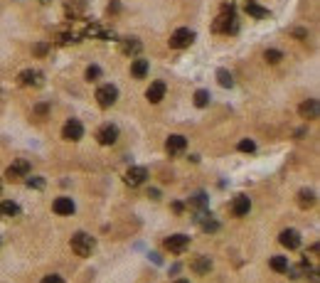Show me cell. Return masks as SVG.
Returning a JSON list of instances; mask_svg holds the SVG:
<instances>
[{"label": "cell", "mask_w": 320, "mask_h": 283, "mask_svg": "<svg viewBox=\"0 0 320 283\" xmlns=\"http://www.w3.org/2000/svg\"><path fill=\"white\" fill-rule=\"evenodd\" d=\"M94 247H96V241H94V236H89L87 231H76V234L71 236V251H74L76 256H91Z\"/></svg>", "instance_id": "1"}, {"label": "cell", "mask_w": 320, "mask_h": 283, "mask_svg": "<svg viewBox=\"0 0 320 283\" xmlns=\"http://www.w3.org/2000/svg\"><path fill=\"white\" fill-rule=\"evenodd\" d=\"M212 30H214V32H236V22H234V8H231V5H224V8H222V13H219V18L214 20Z\"/></svg>", "instance_id": "2"}, {"label": "cell", "mask_w": 320, "mask_h": 283, "mask_svg": "<svg viewBox=\"0 0 320 283\" xmlns=\"http://www.w3.org/2000/svg\"><path fill=\"white\" fill-rule=\"evenodd\" d=\"M195 42V32L190 30V27H180V30H175L173 35H170V47L173 50H185V47H190Z\"/></svg>", "instance_id": "3"}, {"label": "cell", "mask_w": 320, "mask_h": 283, "mask_svg": "<svg viewBox=\"0 0 320 283\" xmlns=\"http://www.w3.org/2000/svg\"><path fill=\"white\" fill-rule=\"evenodd\" d=\"M82 136H84V126L79 124L76 118H69L67 124L62 126V138H64V141H69V143L82 141Z\"/></svg>", "instance_id": "4"}, {"label": "cell", "mask_w": 320, "mask_h": 283, "mask_svg": "<svg viewBox=\"0 0 320 283\" xmlns=\"http://www.w3.org/2000/svg\"><path fill=\"white\" fill-rule=\"evenodd\" d=\"M116 99H118V89H116L113 84H104V87H99V89H96V101H99V106H101V108L113 106V104H116Z\"/></svg>", "instance_id": "5"}, {"label": "cell", "mask_w": 320, "mask_h": 283, "mask_svg": "<svg viewBox=\"0 0 320 283\" xmlns=\"http://www.w3.org/2000/svg\"><path fill=\"white\" fill-rule=\"evenodd\" d=\"M187 247H190V236H185V234H173L165 239V249L170 254H182Z\"/></svg>", "instance_id": "6"}, {"label": "cell", "mask_w": 320, "mask_h": 283, "mask_svg": "<svg viewBox=\"0 0 320 283\" xmlns=\"http://www.w3.org/2000/svg\"><path fill=\"white\" fill-rule=\"evenodd\" d=\"M20 84L22 87H42L45 76L39 69H25V71H20Z\"/></svg>", "instance_id": "7"}, {"label": "cell", "mask_w": 320, "mask_h": 283, "mask_svg": "<svg viewBox=\"0 0 320 283\" xmlns=\"http://www.w3.org/2000/svg\"><path fill=\"white\" fill-rule=\"evenodd\" d=\"M145 177H148V170H145V168H141V165H133V168H128V173H126L124 182H126L128 187H138V185H143V182H145Z\"/></svg>", "instance_id": "8"}, {"label": "cell", "mask_w": 320, "mask_h": 283, "mask_svg": "<svg viewBox=\"0 0 320 283\" xmlns=\"http://www.w3.org/2000/svg\"><path fill=\"white\" fill-rule=\"evenodd\" d=\"M27 175H30V163L27 160H15V163L5 170L8 180H20V177H27Z\"/></svg>", "instance_id": "9"}, {"label": "cell", "mask_w": 320, "mask_h": 283, "mask_svg": "<svg viewBox=\"0 0 320 283\" xmlns=\"http://www.w3.org/2000/svg\"><path fill=\"white\" fill-rule=\"evenodd\" d=\"M96 141H99L101 145H113V143L118 141V128H116L113 124L101 126V128H99V133H96Z\"/></svg>", "instance_id": "10"}, {"label": "cell", "mask_w": 320, "mask_h": 283, "mask_svg": "<svg viewBox=\"0 0 320 283\" xmlns=\"http://www.w3.org/2000/svg\"><path fill=\"white\" fill-rule=\"evenodd\" d=\"M249 210H251V199L247 195H236L234 202H231V214L234 217H247Z\"/></svg>", "instance_id": "11"}, {"label": "cell", "mask_w": 320, "mask_h": 283, "mask_svg": "<svg viewBox=\"0 0 320 283\" xmlns=\"http://www.w3.org/2000/svg\"><path fill=\"white\" fill-rule=\"evenodd\" d=\"M185 148H187V141H185V136H180V133H173V136L165 141L168 155H180V153H185Z\"/></svg>", "instance_id": "12"}, {"label": "cell", "mask_w": 320, "mask_h": 283, "mask_svg": "<svg viewBox=\"0 0 320 283\" xmlns=\"http://www.w3.org/2000/svg\"><path fill=\"white\" fill-rule=\"evenodd\" d=\"M165 91H168V87L163 84V82H153L150 87H148V91H145V99L150 101V104H160L165 99Z\"/></svg>", "instance_id": "13"}, {"label": "cell", "mask_w": 320, "mask_h": 283, "mask_svg": "<svg viewBox=\"0 0 320 283\" xmlns=\"http://www.w3.org/2000/svg\"><path fill=\"white\" fill-rule=\"evenodd\" d=\"M118 47H121V52L128 54V57H136V54H141V50H143L141 39H136V37H124L121 42H118Z\"/></svg>", "instance_id": "14"}, {"label": "cell", "mask_w": 320, "mask_h": 283, "mask_svg": "<svg viewBox=\"0 0 320 283\" xmlns=\"http://www.w3.org/2000/svg\"><path fill=\"white\" fill-rule=\"evenodd\" d=\"M278 241H281V244L286 247V249H298L301 247V234L296 231V229H284L281 231V236H278Z\"/></svg>", "instance_id": "15"}, {"label": "cell", "mask_w": 320, "mask_h": 283, "mask_svg": "<svg viewBox=\"0 0 320 283\" xmlns=\"http://www.w3.org/2000/svg\"><path fill=\"white\" fill-rule=\"evenodd\" d=\"M52 210H54L57 214H62V217H71L76 207H74L71 197H57V199H54V205H52Z\"/></svg>", "instance_id": "16"}, {"label": "cell", "mask_w": 320, "mask_h": 283, "mask_svg": "<svg viewBox=\"0 0 320 283\" xmlns=\"http://www.w3.org/2000/svg\"><path fill=\"white\" fill-rule=\"evenodd\" d=\"M298 111H301V116H303V118H308V121H315V118L320 116V106H318V101H315V99L303 101Z\"/></svg>", "instance_id": "17"}, {"label": "cell", "mask_w": 320, "mask_h": 283, "mask_svg": "<svg viewBox=\"0 0 320 283\" xmlns=\"http://www.w3.org/2000/svg\"><path fill=\"white\" fill-rule=\"evenodd\" d=\"M190 268H192L197 276H202V273H210L212 261H210V256H195V259L190 261Z\"/></svg>", "instance_id": "18"}, {"label": "cell", "mask_w": 320, "mask_h": 283, "mask_svg": "<svg viewBox=\"0 0 320 283\" xmlns=\"http://www.w3.org/2000/svg\"><path fill=\"white\" fill-rule=\"evenodd\" d=\"M18 214H20V207H18V202H13V199H5V202H0V217L10 219V217H18Z\"/></svg>", "instance_id": "19"}, {"label": "cell", "mask_w": 320, "mask_h": 283, "mask_svg": "<svg viewBox=\"0 0 320 283\" xmlns=\"http://www.w3.org/2000/svg\"><path fill=\"white\" fill-rule=\"evenodd\" d=\"M315 205V192L313 190H301L298 192V207L301 210H310Z\"/></svg>", "instance_id": "20"}, {"label": "cell", "mask_w": 320, "mask_h": 283, "mask_svg": "<svg viewBox=\"0 0 320 283\" xmlns=\"http://www.w3.org/2000/svg\"><path fill=\"white\" fill-rule=\"evenodd\" d=\"M148 59H133V64H131V74L136 76V79H143L145 74H148Z\"/></svg>", "instance_id": "21"}, {"label": "cell", "mask_w": 320, "mask_h": 283, "mask_svg": "<svg viewBox=\"0 0 320 283\" xmlns=\"http://www.w3.org/2000/svg\"><path fill=\"white\" fill-rule=\"evenodd\" d=\"M271 268L278 271V273H288V259L286 256H271Z\"/></svg>", "instance_id": "22"}, {"label": "cell", "mask_w": 320, "mask_h": 283, "mask_svg": "<svg viewBox=\"0 0 320 283\" xmlns=\"http://www.w3.org/2000/svg\"><path fill=\"white\" fill-rule=\"evenodd\" d=\"M217 82H219V87H224V89H231V87H234V76H231V71H227V69H219V71H217Z\"/></svg>", "instance_id": "23"}, {"label": "cell", "mask_w": 320, "mask_h": 283, "mask_svg": "<svg viewBox=\"0 0 320 283\" xmlns=\"http://www.w3.org/2000/svg\"><path fill=\"white\" fill-rule=\"evenodd\" d=\"M207 104H210V91H205V89L195 91V106L197 108H205Z\"/></svg>", "instance_id": "24"}, {"label": "cell", "mask_w": 320, "mask_h": 283, "mask_svg": "<svg viewBox=\"0 0 320 283\" xmlns=\"http://www.w3.org/2000/svg\"><path fill=\"white\" fill-rule=\"evenodd\" d=\"M84 37H108V32H104L99 25H94V22H91V25H87V27H84Z\"/></svg>", "instance_id": "25"}, {"label": "cell", "mask_w": 320, "mask_h": 283, "mask_svg": "<svg viewBox=\"0 0 320 283\" xmlns=\"http://www.w3.org/2000/svg\"><path fill=\"white\" fill-rule=\"evenodd\" d=\"M247 13H249V15H254V18H266V15H268V10L259 8L256 3H247Z\"/></svg>", "instance_id": "26"}, {"label": "cell", "mask_w": 320, "mask_h": 283, "mask_svg": "<svg viewBox=\"0 0 320 283\" xmlns=\"http://www.w3.org/2000/svg\"><path fill=\"white\" fill-rule=\"evenodd\" d=\"M264 59H266L268 64H278V62H281V59H284V54H281V52H278V50H266V54H264Z\"/></svg>", "instance_id": "27"}, {"label": "cell", "mask_w": 320, "mask_h": 283, "mask_svg": "<svg viewBox=\"0 0 320 283\" xmlns=\"http://www.w3.org/2000/svg\"><path fill=\"white\" fill-rule=\"evenodd\" d=\"M239 150H242V153H254V150H256V143L249 141V138H247V141H239Z\"/></svg>", "instance_id": "28"}, {"label": "cell", "mask_w": 320, "mask_h": 283, "mask_svg": "<svg viewBox=\"0 0 320 283\" xmlns=\"http://www.w3.org/2000/svg\"><path fill=\"white\" fill-rule=\"evenodd\" d=\"M25 182H27V187H35V190H42V187H45V180H42V177H30V175H27Z\"/></svg>", "instance_id": "29"}, {"label": "cell", "mask_w": 320, "mask_h": 283, "mask_svg": "<svg viewBox=\"0 0 320 283\" xmlns=\"http://www.w3.org/2000/svg\"><path fill=\"white\" fill-rule=\"evenodd\" d=\"M99 76H101V69H99L96 64L87 69V79H89V82H96V79H99Z\"/></svg>", "instance_id": "30"}, {"label": "cell", "mask_w": 320, "mask_h": 283, "mask_svg": "<svg viewBox=\"0 0 320 283\" xmlns=\"http://www.w3.org/2000/svg\"><path fill=\"white\" fill-rule=\"evenodd\" d=\"M192 205H195V207H205V205H207V199H205V192H197V195L192 197Z\"/></svg>", "instance_id": "31"}, {"label": "cell", "mask_w": 320, "mask_h": 283, "mask_svg": "<svg viewBox=\"0 0 320 283\" xmlns=\"http://www.w3.org/2000/svg\"><path fill=\"white\" fill-rule=\"evenodd\" d=\"M202 229H205V231H217L219 224H217L214 219H207V222H202Z\"/></svg>", "instance_id": "32"}, {"label": "cell", "mask_w": 320, "mask_h": 283, "mask_svg": "<svg viewBox=\"0 0 320 283\" xmlns=\"http://www.w3.org/2000/svg\"><path fill=\"white\" fill-rule=\"evenodd\" d=\"M39 283H64V281H62V276H54V273H50V276H45V278L39 281Z\"/></svg>", "instance_id": "33"}, {"label": "cell", "mask_w": 320, "mask_h": 283, "mask_svg": "<svg viewBox=\"0 0 320 283\" xmlns=\"http://www.w3.org/2000/svg\"><path fill=\"white\" fill-rule=\"evenodd\" d=\"M35 52H37V54H45V52H47V47H45V45H37V47H35Z\"/></svg>", "instance_id": "34"}, {"label": "cell", "mask_w": 320, "mask_h": 283, "mask_svg": "<svg viewBox=\"0 0 320 283\" xmlns=\"http://www.w3.org/2000/svg\"><path fill=\"white\" fill-rule=\"evenodd\" d=\"M175 283H190V281H185V278H180V281H175Z\"/></svg>", "instance_id": "35"}, {"label": "cell", "mask_w": 320, "mask_h": 283, "mask_svg": "<svg viewBox=\"0 0 320 283\" xmlns=\"http://www.w3.org/2000/svg\"><path fill=\"white\" fill-rule=\"evenodd\" d=\"M0 190H3V185H0Z\"/></svg>", "instance_id": "36"}]
</instances>
